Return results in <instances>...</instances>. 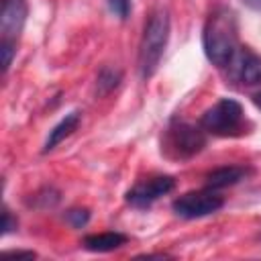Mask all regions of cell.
I'll use <instances>...</instances> for the list:
<instances>
[{"mask_svg":"<svg viewBox=\"0 0 261 261\" xmlns=\"http://www.w3.org/2000/svg\"><path fill=\"white\" fill-rule=\"evenodd\" d=\"M202 45L206 59L218 69H226L239 51V22L228 6H216L204 24Z\"/></svg>","mask_w":261,"mask_h":261,"instance_id":"cell-1","label":"cell"},{"mask_svg":"<svg viewBox=\"0 0 261 261\" xmlns=\"http://www.w3.org/2000/svg\"><path fill=\"white\" fill-rule=\"evenodd\" d=\"M167 39H169V12L165 8H157L149 16L139 45V73L143 80L155 75L163 51L167 47Z\"/></svg>","mask_w":261,"mask_h":261,"instance_id":"cell-2","label":"cell"},{"mask_svg":"<svg viewBox=\"0 0 261 261\" xmlns=\"http://www.w3.org/2000/svg\"><path fill=\"white\" fill-rule=\"evenodd\" d=\"M206 147V130L202 126L173 120L161 139V153L169 159H190Z\"/></svg>","mask_w":261,"mask_h":261,"instance_id":"cell-3","label":"cell"},{"mask_svg":"<svg viewBox=\"0 0 261 261\" xmlns=\"http://www.w3.org/2000/svg\"><path fill=\"white\" fill-rule=\"evenodd\" d=\"M200 126L216 137H234L245 126V112L241 102L232 98H220L214 106H210L202 118Z\"/></svg>","mask_w":261,"mask_h":261,"instance_id":"cell-4","label":"cell"},{"mask_svg":"<svg viewBox=\"0 0 261 261\" xmlns=\"http://www.w3.org/2000/svg\"><path fill=\"white\" fill-rule=\"evenodd\" d=\"M222 206H224V198L218 194V190H212V188L198 190V192H188V194L175 198L173 204H171L173 212L177 216L186 218V220L210 216V214L218 212Z\"/></svg>","mask_w":261,"mask_h":261,"instance_id":"cell-5","label":"cell"},{"mask_svg":"<svg viewBox=\"0 0 261 261\" xmlns=\"http://www.w3.org/2000/svg\"><path fill=\"white\" fill-rule=\"evenodd\" d=\"M175 188V179L171 175H153L143 181H137L126 192V202L135 208H147L157 202L161 196L169 194Z\"/></svg>","mask_w":261,"mask_h":261,"instance_id":"cell-6","label":"cell"},{"mask_svg":"<svg viewBox=\"0 0 261 261\" xmlns=\"http://www.w3.org/2000/svg\"><path fill=\"white\" fill-rule=\"evenodd\" d=\"M29 14L27 0H2L0 4V43L16 45Z\"/></svg>","mask_w":261,"mask_h":261,"instance_id":"cell-7","label":"cell"},{"mask_svg":"<svg viewBox=\"0 0 261 261\" xmlns=\"http://www.w3.org/2000/svg\"><path fill=\"white\" fill-rule=\"evenodd\" d=\"M228 75L232 82L253 86L261 82V55L253 53L249 47H239L237 55L228 63Z\"/></svg>","mask_w":261,"mask_h":261,"instance_id":"cell-8","label":"cell"},{"mask_svg":"<svg viewBox=\"0 0 261 261\" xmlns=\"http://www.w3.org/2000/svg\"><path fill=\"white\" fill-rule=\"evenodd\" d=\"M249 173H251V169L243 167V165H222V167H216L206 173V188L222 190V188L243 181Z\"/></svg>","mask_w":261,"mask_h":261,"instance_id":"cell-9","label":"cell"},{"mask_svg":"<svg viewBox=\"0 0 261 261\" xmlns=\"http://www.w3.org/2000/svg\"><path fill=\"white\" fill-rule=\"evenodd\" d=\"M126 234L122 232H116V230H106V232H96V234H88L84 237L82 245L86 251H92V253H108V251H114L122 245H126Z\"/></svg>","mask_w":261,"mask_h":261,"instance_id":"cell-10","label":"cell"},{"mask_svg":"<svg viewBox=\"0 0 261 261\" xmlns=\"http://www.w3.org/2000/svg\"><path fill=\"white\" fill-rule=\"evenodd\" d=\"M80 120H82V112H80V110H73V112L65 114V118H61V120H59V122L49 130V137H47V141H45L43 153L53 151L61 141H65L73 130H77Z\"/></svg>","mask_w":261,"mask_h":261,"instance_id":"cell-11","label":"cell"},{"mask_svg":"<svg viewBox=\"0 0 261 261\" xmlns=\"http://www.w3.org/2000/svg\"><path fill=\"white\" fill-rule=\"evenodd\" d=\"M122 80V71L116 69V67H110V65H104L100 71H98V77H96V94L98 96H106L110 94Z\"/></svg>","mask_w":261,"mask_h":261,"instance_id":"cell-12","label":"cell"},{"mask_svg":"<svg viewBox=\"0 0 261 261\" xmlns=\"http://www.w3.org/2000/svg\"><path fill=\"white\" fill-rule=\"evenodd\" d=\"M33 200H35V206H41V208H53V206L59 202V192H57L55 188L47 186V188L39 190V192L35 194Z\"/></svg>","mask_w":261,"mask_h":261,"instance_id":"cell-13","label":"cell"},{"mask_svg":"<svg viewBox=\"0 0 261 261\" xmlns=\"http://www.w3.org/2000/svg\"><path fill=\"white\" fill-rule=\"evenodd\" d=\"M90 220V210L88 208H71L65 212V222L71 224L73 228H82L86 226Z\"/></svg>","mask_w":261,"mask_h":261,"instance_id":"cell-14","label":"cell"},{"mask_svg":"<svg viewBox=\"0 0 261 261\" xmlns=\"http://www.w3.org/2000/svg\"><path fill=\"white\" fill-rule=\"evenodd\" d=\"M108 6L120 20H126L130 14V0H108Z\"/></svg>","mask_w":261,"mask_h":261,"instance_id":"cell-15","label":"cell"},{"mask_svg":"<svg viewBox=\"0 0 261 261\" xmlns=\"http://www.w3.org/2000/svg\"><path fill=\"white\" fill-rule=\"evenodd\" d=\"M14 228H16V218H12L10 210H8V208H4V210H2V234L12 232Z\"/></svg>","mask_w":261,"mask_h":261,"instance_id":"cell-16","label":"cell"},{"mask_svg":"<svg viewBox=\"0 0 261 261\" xmlns=\"http://www.w3.org/2000/svg\"><path fill=\"white\" fill-rule=\"evenodd\" d=\"M6 257H29V259H33V257H37V253L35 251H20V249H16V251H6Z\"/></svg>","mask_w":261,"mask_h":261,"instance_id":"cell-17","label":"cell"},{"mask_svg":"<svg viewBox=\"0 0 261 261\" xmlns=\"http://www.w3.org/2000/svg\"><path fill=\"white\" fill-rule=\"evenodd\" d=\"M243 4L253 8V10H257V12H261V0H243Z\"/></svg>","mask_w":261,"mask_h":261,"instance_id":"cell-18","label":"cell"},{"mask_svg":"<svg viewBox=\"0 0 261 261\" xmlns=\"http://www.w3.org/2000/svg\"><path fill=\"white\" fill-rule=\"evenodd\" d=\"M253 102H255V106H257V108H261V92L253 96Z\"/></svg>","mask_w":261,"mask_h":261,"instance_id":"cell-19","label":"cell"},{"mask_svg":"<svg viewBox=\"0 0 261 261\" xmlns=\"http://www.w3.org/2000/svg\"><path fill=\"white\" fill-rule=\"evenodd\" d=\"M257 239H259V241H261V232H259V237H257Z\"/></svg>","mask_w":261,"mask_h":261,"instance_id":"cell-20","label":"cell"}]
</instances>
